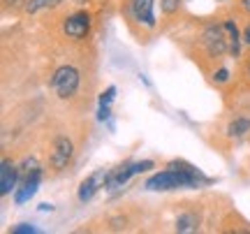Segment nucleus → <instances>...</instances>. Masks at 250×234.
I'll list each match as a JSON object with an SVG mask.
<instances>
[{"instance_id": "5", "label": "nucleus", "mask_w": 250, "mask_h": 234, "mask_svg": "<svg viewBox=\"0 0 250 234\" xmlns=\"http://www.w3.org/2000/svg\"><path fill=\"white\" fill-rule=\"evenodd\" d=\"M40 181H42V170H40V167L33 170L30 174H26V176L21 179V188H17V192H14V202H17V204L30 202V197H35L37 188H40Z\"/></svg>"}, {"instance_id": "9", "label": "nucleus", "mask_w": 250, "mask_h": 234, "mask_svg": "<svg viewBox=\"0 0 250 234\" xmlns=\"http://www.w3.org/2000/svg\"><path fill=\"white\" fill-rule=\"evenodd\" d=\"M223 28L208 26L204 30V44H206V49H208L211 56H223L225 51H227V40H225V35H223Z\"/></svg>"}, {"instance_id": "12", "label": "nucleus", "mask_w": 250, "mask_h": 234, "mask_svg": "<svg viewBox=\"0 0 250 234\" xmlns=\"http://www.w3.org/2000/svg\"><path fill=\"white\" fill-rule=\"evenodd\" d=\"M225 30L229 33V54L239 56V51H241V40H239V28H236V23H234L232 19L225 21Z\"/></svg>"}, {"instance_id": "10", "label": "nucleus", "mask_w": 250, "mask_h": 234, "mask_svg": "<svg viewBox=\"0 0 250 234\" xmlns=\"http://www.w3.org/2000/svg\"><path fill=\"white\" fill-rule=\"evenodd\" d=\"M17 181H19L17 165L5 158L0 162V195H9L12 190L17 188Z\"/></svg>"}, {"instance_id": "15", "label": "nucleus", "mask_w": 250, "mask_h": 234, "mask_svg": "<svg viewBox=\"0 0 250 234\" xmlns=\"http://www.w3.org/2000/svg\"><path fill=\"white\" fill-rule=\"evenodd\" d=\"M114 98H116V86H109V88L100 95V105H111Z\"/></svg>"}, {"instance_id": "21", "label": "nucleus", "mask_w": 250, "mask_h": 234, "mask_svg": "<svg viewBox=\"0 0 250 234\" xmlns=\"http://www.w3.org/2000/svg\"><path fill=\"white\" fill-rule=\"evenodd\" d=\"M40 211H54V207L51 204H40Z\"/></svg>"}, {"instance_id": "16", "label": "nucleus", "mask_w": 250, "mask_h": 234, "mask_svg": "<svg viewBox=\"0 0 250 234\" xmlns=\"http://www.w3.org/2000/svg\"><path fill=\"white\" fill-rule=\"evenodd\" d=\"M181 0H162V9L169 14V12H174V9H179Z\"/></svg>"}, {"instance_id": "4", "label": "nucleus", "mask_w": 250, "mask_h": 234, "mask_svg": "<svg viewBox=\"0 0 250 234\" xmlns=\"http://www.w3.org/2000/svg\"><path fill=\"white\" fill-rule=\"evenodd\" d=\"M109 181V170H98L93 171L90 176H86L83 179V183L79 186V199L81 202H88V199L95 197V192H98L100 188H104Z\"/></svg>"}, {"instance_id": "6", "label": "nucleus", "mask_w": 250, "mask_h": 234, "mask_svg": "<svg viewBox=\"0 0 250 234\" xmlns=\"http://www.w3.org/2000/svg\"><path fill=\"white\" fill-rule=\"evenodd\" d=\"M62 30H65V35L72 37V40H83L90 30V17L86 12H79V14H74V17H70L65 21Z\"/></svg>"}, {"instance_id": "11", "label": "nucleus", "mask_w": 250, "mask_h": 234, "mask_svg": "<svg viewBox=\"0 0 250 234\" xmlns=\"http://www.w3.org/2000/svg\"><path fill=\"white\" fill-rule=\"evenodd\" d=\"M248 132H250V118H246V116L234 118L232 123L227 126V135L229 137H246Z\"/></svg>"}, {"instance_id": "13", "label": "nucleus", "mask_w": 250, "mask_h": 234, "mask_svg": "<svg viewBox=\"0 0 250 234\" xmlns=\"http://www.w3.org/2000/svg\"><path fill=\"white\" fill-rule=\"evenodd\" d=\"M62 0H28L26 2V12L28 14H37V12H42V9H49V7H56V5H61Z\"/></svg>"}, {"instance_id": "3", "label": "nucleus", "mask_w": 250, "mask_h": 234, "mask_svg": "<svg viewBox=\"0 0 250 234\" xmlns=\"http://www.w3.org/2000/svg\"><path fill=\"white\" fill-rule=\"evenodd\" d=\"M153 170V162L151 160H142V162H125L121 167L109 171V181H107V188L109 190H118L123 188L127 181L132 179L134 174H142V171Z\"/></svg>"}, {"instance_id": "18", "label": "nucleus", "mask_w": 250, "mask_h": 234, "mask_svg": "<svg viewBox=\"0 0 250 234\" xmlns=\"http://www.w3.org/2000/svg\"><path fill=\"white\" fill-rule=\"evenodd\" d=\"M12 232H14V234H35L37 230L33 225H19V227H14Z\"/></svg>"}, {"instance_id": "17", "label": "nucleus", "mask_w": 250, "mask_h": 234, "mask_svg": "<svg viewBox=\"0 0 250 234\" xmlns=\"http://www.w3.org/2000/svg\"><path fill=\"white\" fill-rule=\"evenodd\" d=\"M109 116H111V111H109V105H100V111H98V121H109Z\"/></svg>"}, {"instance_id": "14", "label": "nucleus", "mask_w": 250, "mask_h": 234, "mask_svg": "<svg viewBox=\"0 0 250 234\" xmlns=\"http://www.w3.org/2000/svg\"><path fill=\"white\" fill-rule=\"evenodd\" d=\"M176 230L179 232H195L197 230V216L195 213H183L176 220Z\"/></svg>"}, {"instance_id": "2", "label": "nucleus", "mask_w": 250, "mask_h": 234, "mask_svg": "<svg viewBox=\"0 0 250 234\" xmlns=\"http://www.w3.org/2000/svg\"><path fill=\"white\" fill-rule=\"evenodd\" d=\"M51 88L56 90V95L61 100L72 98L77 88H79V70L72 67V65H62L54 72V79H51Z\"/></svg>"}, {"instance_id": "20", "label": "nucleus", "mask_w": 250, "mask_h": 234, "mask_svg": "<svg viewBox=\"0 0 250 234\" xmlns=\"http://www.w3.org/2000/svg\"><path fill=\"white\" fill-rule=\"evenodd\" d=\"M243 40H246V42L250 44V23L246 26V30H243Z\"/></svg>"}, {"instance_id": "1", "label": "nucleus", "mask_w": 250, "mask_h": 234, "mask_svg": "<svg viewBox=\"0 0 250 234\" xmlns=\"http://www.w3.org/2000/svg\"><path fill=\"white\" fill-rule=\"evenodd\" d=\"M208 183L195 167H190L186 162H171L169 167L160 174H153L146 181V188L153 192H162V190H176V188H197L199 183Z\"/></svg>"}, {"instance_id": "8", "label": "nucleus", "mask_w": 250, "mask_h": 234, "mask_svg": "<svg viewBox=\"0 0 250 234\" xmlns=\"http://www.w3.org/2000/svg\"><path fill=\"white\" fill-rule=\"evenodd\" d=\"M72 151H74V146L67 137H58L54 142V153H51V167L54 170H65L67 167V162L72 160Z\"/></svg>"}, {"instance_id": "22", "label": "nucleus", "mask_w": 250, "mask_h": 234, "mask_svg": "<svg viewBox=\"0 0 250 234\" xmlns=\"http://www.w3.org/2000/svg\"><path fill=\"white\" fill-rule=\"evenodd\" d=\"M241 5H243V7H246V9H248V12H250V0H241Z\"/></svg>"}, {"instance_id": "19", "label": "nucleus", "mask_w": 250, "mask_h": 234, "mask_svg": "<svg viewBox=\"0 0 250 234\" xmlns=\"http://www.w3.org/2000/svg\"><path fill=\"white\" fill-rule=\"evenodd\" d=\"M229 79V72H227V70H218V72H215V81H218V84H225V81Z\"/></svg>"}, {"instance_id": "7", "label": "nucleus", "mask_w": 250, "mask_h": 234, "mask_svg": "<svg viewBox=\"0 0 250 234\" xmlns=\"http://www.w3.org/2000/svg\"><path fill=\"white\" fill-rule=\"evenodd\" d=\"M155 0H132L130 5V12H132L134 21L144 23L146 28H155Z\"/></svg>"}]
</instances>
